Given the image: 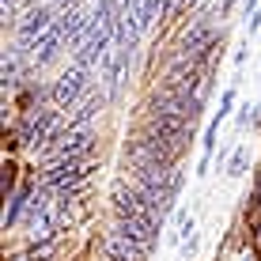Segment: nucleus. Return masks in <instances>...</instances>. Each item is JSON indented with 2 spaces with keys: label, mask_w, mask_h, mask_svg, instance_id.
<instances>
[{
  "label": "nucleus",
  "mask_w": 261,
  "mask_h": 261,
  "mask_svg": "<svg viewBox=\"0 0 261 261\" xmlns=\"http://www.w3.org/2000/svg\"><path fill=\"white\" fill-rule=\"evenodd\" d=\"M110 212H114V220H151V223H159V227H163V220H167V212L155 208V204H151L148 197L129 182V178L114 182V190H110Z\"/></svg>",
  "instance_id": "1"
},
{
  "label": "nucleus",
  "mask_w": 261,
  "mask_h": 261,
  "mask_svg": "<svg viewBox=\"0 0 261 261\" xmlns=\"http://www.w3.org/2000/svg\"><path fill=\"white\" fill-rule=\"evenodd\" d=\"M95 151V129L91 125H84V129H65L57 140H49L46 148L31 151L34 163H61V159H91Z\"/></svg>",
  "instance_id": "2"
},
{
  "label": "nucleus",
  "mask_w": 261,
  "mask_h": 261,
  "mask_svg": "<svg viewBox=\"0 0 261 261\" xmlns=\"http://www.w3.org/2000/svg\"><path fill=\"white\" fill-rule=\"evenodd\" d=\"M144 114H170V118H190L197 121L201 118V110H204V102L197 95H186V91H170V87H151L148 95H144V106H140Z\"/></svg>",
  "instance_id": "3"
},
{
  "label": "nucleus",
  "mask_w": 261,
  "mask_h": 261,
  "mask_svg": "<svg viewBox=\"0 0 261 261\" xmlns=\"http://www.w3.org/2000/svg\"><path fill=\"white\" fill-rule=\"evenodd\" d=\"M95 72L91 68H84V65H72V68H65L57 80L49 84V102L57 106V110H72L76 102H84L87 98V91L95 87Z\"/></svg>",
  "instance_id": "4"
},
{
  "label": "nucleus",
  "mask_w": 261,
  "mask_h": 261,
  "mask_svg": "<svg viewBox=\"0 0 261 261\" xmlns=\"http://www.w3.org/2000/svg\"><path fill=\"white\" fill-rule=\"evenodd\" d=\"M91 170H95V159H61V163H46L34 182L46 186V190H72V186L91 182Z\"/></svg>",
  "instance_id": "5"
},
{
  "label": "nucleus",
  "mask_w": 261,
  "mask_h": 261,
  "mask_svg": "<svg viewBox=\"0 0 261 261\" xmlns=\"http://www.w3.org/2000/svg\"><path fill=\"white\" fill-rule=\"evenodd\" d=\"M140 129H144V133H151V137H159L163 144H170L178 155H182V151L190 148V140H193V121H190V118H170V114H144Z\"/></svg>",
  "instance_id": "6"
},
{
  "label": "nucleus",
  "mask_w": 261,
  "mask_h": 261,
  "mask_svg": "<svg viewBox=\"0 0 261 261\" xmlns=\"http://www.w3.org/2000/svg\"><path fill=\"white\" fill-rule=\"evenodd\" d=\"M95 254H102V257H118V261H148L151 257V250H144L140 242H133V239H125L121 231H102V239H98V246H95Z\"/></svg>",
  "instance_id": "7"
},
{
  "label": "nucleus",
  "mask_w": 261,
  "mask_h": 261,
  "mask_svg": "<svg viewBox=\"0 0 261 261\" xmlns=\"http://www.w3.org/2000/svg\"><path fill=\"white\" fill-rule=\"evenodd\" d=\"M114 231H121L125 239H133V242H140L144 250H155L159 246V223H151V220H114L110 223Z\"/></svg>",
  "instance_id": "8"
},
{
  "label": "nucleus",
  "mask_w": 261,
  "mask_h": 261,
  "mask_svg": "<svg viewBox=\"0 0 261 261\" xmlns=\"http://www.w3.org/2000/svg\"><path fill=\"white\" fill-rule=\"evenodd\" d=\"M27 208H31V186H19V190L8 197V204H4V231L19 227V223L27 220Z\"/></svg>",
  "instance_id": "9"
},
{
  "label": "nucleus",
  "mask_w": 261,
  "mask_h": 261,
  "mask_svg": "<svg viewBox=\"0 0 261 261\" xmlns=\"http://www.w3.org/2000/svg\"><path fill=\"white\" fill-rule=\"evenodd\" d=\"M19 190V167H15V159H4V174H0V193H4V201Z\"/></svg>",
  "instance_id": "10"
},
{
  "label": "nucleus",
  "mask_w": 261,
  "mask_h": 261,
  "mask_svg": "<svg viewBox=\"0 0 261 261\" xmlns=\"http://www.w3.org/2000/svg\"><path fill=\"white\" fill-rule=\"evenodd\" d=\"M246 174V148H235L227 159V178H242Z\"/></svg>",
  "instance_id": "11"
},
{
  "label": "nucleus",
  "mask_w": 261,
  "mask_h": 261,
  "mask_svg": "<svg viewBox=\"0 0 261 261\" xmlns=\"http://www.w3.org/2000/svg\"><path fill=\"white\" fill-rule=\"evenodd\" d=\"M216 137H220V118L212 114L208 129H204V155H208V159H212V151H216Z\"/></svg>",
  "instance_id": "12"
},
{
  "label": "nucleus",
  "mask_w": 261,
  "mask_h": 261,
  "mask_svg": "<svg viewBox=\"0 0 261 261\" xmlns=\"http://www.w3.org/2000/svg\"><path fill=\"white\" fill-rule=\"evenodd\" d=\"M231 110H235V87H227V91L220 95V110H216V118L223 121V118H227Z\"/></svg>",
  "instance_id": "13"
},
{
  "label": "nucleus",
  "mask_w": 261,
  "mask_h": 261,
  "mask_svg": "<svg viewBox=\"0 0 261 261\" xmlns=\"http://www.w3.org/2000/svg\"><path fill=\"white\" fill-rule=\"evenodd\" d=\"M178 235H182V242L193 235V216H190V212H182V216H178Z\"/></svg>",
  "instance_id": "14"
},
{
  "label": "nucleus",
  "mask_w": 261,
  "mask_h": 261,
  "mask_svg": "<svg viewBox=\"0 0 261 261\" xmlns=\"http://www.w3.org/2000/svg\"><path fill=\"white\" fill-rule=\"evenodd\" d=\"M193 254H197V235H190V239L182 242V261H190Z\"/></svg>",
  "instance_id": "15"
},
{
  "label": "nucleus",
  "mask_w": 261,
  "mask_h": 261,
  "mask_svg": "<svg viewBox=\"0 0 261 261\" xmlns=\"http://www.w3.org/2000/svg\"><path fill=\"white\" fill-rule=\"evenodd\" d=\"M257 12H261V0H246V4H242V15H246V19L257 15Z\"/></svg>",
  "instance_id": "16"
},
{
  "label": "nucleus",
  "mask_w": 261,
  "mask_h": 261,
  "mask_svg": "<svg viewBox=\"0 0 261 261\" xmlns=\"http://www.w3.org/2000/svg\"><path fill=\"white\" fill-rule=\"evenodd\" d=\"M246 49H250V46H246V42H242V46L235 49V65H239V68H242V65H246Z\"/></svg>",
  "instance_id": "17"
},
{
  "label": "nucleus",
  "mask_w": 261,
  "mask_h": 261,
  "mask_svg": "<svg viewBox=\"0 0 261 261\" xmlns=\"http://www.w3.org/2000/svg\"><path fill=\"white\" fill-rule=\"evenodd\" d=\"M216 4H220V15H231V8H235L239 0H216Z\"/></svg>",
  "instance_id": "18"
}]
</instances>
